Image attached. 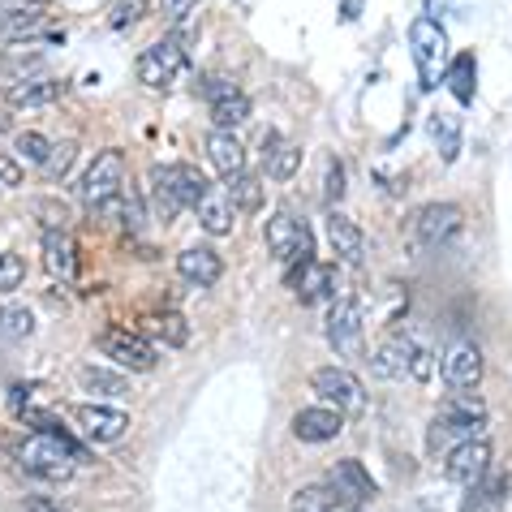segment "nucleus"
Returning a JSON list of instances; mask_svg holds the SVG:
<instances>
[{"instance_id":"obj_1","label":"nucleus","mask_w":512,"mask_h":512,"mask_svg":"<svg viewBox=\"0 0 512 512\" xmlns=\"http://www.w3.org/2000/svg\"><path fill=\"white\" fill-rule=\"evenodd\" d=\"M82 461V452L61 431H35L18 444V465L39 482H69Z\"/></svg>"},{"instance_id":"obj_2","label":"nucleus","mask_w":512,"mask_h":512,"mask_svg":"<svg viewBox=\"0 0 512 512\" xmlns=\"http://www.w3.org/2000/svg\"><path fill=\"white\" fill-rule=\"evenodd\" d=\"M211 190V181L190 164H173V168H155L151 173V198L160 220H177L186 207H198V198Z\"/></svg>"},{"instance_id":"obj_3","label":"nucleus","mask_w":512,"mask_h":512,"mask_svg":"<svg viewBox=\"0 0 512 512\" xmlns=\"http://www.w3.org/2000/svg\"><path fill=\"white\" fill-rule=\"evenodd\" d=\"M409 44H414V65L426 91H435L439 78H448V35L435 18H418L409 26Z\"/></svg>"},{"instance_id":"obj_4","label":"nucleus","mask_w":512,"mask_h":512,"mask_svg":"<svg viewBox=\"0 0 512 512\" xmlns=\"http://www.w3.org/2000/svg\"><path fill=\"white\" fill-rule=\"evenodd\" d=\"M267 250H272V259L289 263V267H302L315 259V237H310V229L297 216H289V211H276L272 220H267Z\"/></svg>"},{"instance_id":"obj_5","label":"nucleus","mask_w":512,"mask_h":512,"mask_svg":"<svg viewBox=\"0 0 512 512\" xmlns=\"http://www.w3.org/2000/svg\"><path fill=\"white\" fill-rule=\"evenodd\" d=\"M327 345H332L340 358H362L366 340H362V306L353 293H336L332 310H327Z\"/></svg>"},{"instance_id":"obj_6","label":"nucleus","mask_w":512,"mask_h":512,"mask_svg":"<svg viewBox=\"0 0 512 512\" xmlns=\"http://www.w3.org/2000/svg\"><path fill=\"white\" fill-rule=\"evenodd\" d=\"M181 69H186V44H181L177 35L155 39V44L138 56V82L151 91H168Z\"/></svg>"},{"instance_id":"obj_7","label":"nucleus","mask_w":512,"mask_h":512,"mask_svg":"<svg viewBox=\"0 0 512 512\" xmlns=\"http://www.w3.org/2000/svg\"><path fill=\"white\" fill-rule=\"evenodd\" d=\"M121 181H125V155L117 147H108V151H99L91 160V168L82 173L78 194H82V203L95 211V207H104L121 194Z\"/></svg>"},{"instance_id":"obj_8","label":"nucleus","mask_w":512,"mask_h":512,"mask_svg":"<svg viewBox=\"0 0 512 512\" xmlns=\"http://www.w3.org/2000/svg\"><path fill=\"white\" fill-rule=\"evenodd\" d=\"M95 345L104 349L117 366H125V371H134V375H147V371H155V362H160L155 345L142 332H134V327H108Z\"/></svg>"},{"instance_id":"obj_9","label":"nucleus","mask_w":512,"mask_h":512,"mask_svg":"<svg viewBox=\"0 0 512 512\" xmlns=\"http://www.w3.org/2000/svg\"><path fill=\"white\" fill-rule=\"evenodd\" d=\"M310 388L332 409H340V414H362L366 409V388L349 366H323V371H315V379H310Z\"/></svg>"},{"instance_id":"obj_10","label":"nucleus","mask_w":512,"mask_h":512,"mask_svg":"<svg viewBox=\"0 0 512 512\" xmlns=\"http://www.w3.org/2000/svg\"><path fill=\"white\" fill-rule=\"evenodd\" d=\"M78 422V431L91 439V444H121L125 435H130V414L125 409H108V405H74L69 409Z\"/></svg>"},{"instance_id":"obj_11","label":"nucleus","mask_w":512,"mask_h":512,"mask_svg":"<svg viewBox=\"0 0 512 512\" xmlns=\"http://www.w3.org/2000/svg\"><path fill=\"white\" fill-rule=\"evenodd\" d=\"M461 207L457 203H426L414 211V220H409V229H414V241L422 246H444L448 237H457L461 229Z\"/></svg>"},{"instance_id":"obj_12","label":"nucleus","mask_w":512,"mask_h":512,"mask_svg":"<svg viewBox=\"0 0 512 512\" xmlns=\"http://www.w3.org/2000/svg\"><path fill=\"white\" fill-rule=\"evenodd\" d=\"M482 371H487L482 349L469 345V340H452V345L444 349V362H439V375H444V383H448V388H457V392L478 388Z\"/></svg>"},{"instance_id":"obj_13","label":"nucleus","mask_w":512,"mask_h":512,"mask_svg":"<svg viewBox=\"0 0 512 512\" xmlns=\"http://www.w3.org/2000/svg\"><path fill=\"white\" fill-rule=\"evenodd\" d=\"M414 358H418L414 340H409L405 332H392L388 340H379V345H375L371 371L379 379H409V375H414Z\"/></svg>"},{"instance_id":"obj_14","label":"nucleus","mask_w":512,"mask_h":512,"mask_svg":"<svg viewBox=\"0 0 512 512\" xmlns=\"http://www.w3.org/2000/svg\"><path fill=\"white\" fill-rule=\"evenodd\" d=\"M487 469H491V444L478 435V439H465V444H457L448 452L444 474H448V482H457V487H474Z\"/></svg>"},{"instance_id":"obj_15","label":"nucleus","mask_w":512,"mask_h":512,"mask_svg":"<svg viewBox=\"0 0 512 512\" xmlns=\"http://www.w3.org/2000/svg\"><path fill=\"white\" fill-rule=\"evenodd\" d=\"M345 431V414L332 405H306L293 414V435L302 439V444H327V439H336Z\"/></svg>"},{"instance_id":"obj_16","label":"nucleus","mask_w":512,"mask_h":512,"mask_svg":"<svg viewBox=\"0 0 512 512\" xmlns=\"http://www.w3.org/2000/svg\"><path fill=\"white\" fill-rule=\"evenodd\" d=\"M289 284H293V293H297V302L302 306H319V302H332L336 297V272L327 263H315V259L293 267Z\"/></svg>"},{"instance_id":"obj_17","label":"nucleus","mask_w":512,"mask_h":512,"mask_svg":"<svg viewBox=\"0 0 512 512\" xmlns=\"http://www.w3.org/2000/svg\"><path fill=\"white\" fill-rule=\"evenodd\" d=\"M482 422H469V418H457L448 414V409H439V414L431 418V431H426V448L435 452V457H448L457 444H465V439H478Z\"/></svg>"},{"instance_id":"obj_18","label":"nucleus","mask_w":512,"mask_h":512,"mask_svg":"<svg viewBox=\"0 0 512 512\" xmlns=\"http://www.w3.org/2000/svg\"><path fill=\"white\" fill-rule=\"evenodd\" d=\"M194 216H198V224H203V233H211V237H224V233H233L237 207H233L229 190H224V186H211L203 198H198Z\"/></svg>"},{"instance_id":"obj_19","label":"nucleus","mask_w":512,"mask_h":512,"mask_svg":"<svg viewBox=\"0 0 512 512\" xmlns=\"http://www.w3.org/2000/svg\"><path fill=\"white\" fill-rule=\"evenodd\" d=\"M504 495H508V474L504 469H487L474 487H465V504L461 512H504Z\"/></svg>"},{"instance_id":"obj_20","label":"nucleus","mask_w":512,"mask_h":512,"mask_svg":"<svg viewBox=\"0 0 512 512\" xmlns=\"http://www.w3.org/2000/svg\"><path fill=\"white\" fill-rule=\"evenodd\" d=\"M327 482H332V487L345 495L353 508L366 504V500H375V478L366 474L362 461H353V457H349V461H336V465H332V478H327Z\"/></svg>"},{"instance_id":"obj_21","label":"nucleus","mask_w":512,"mask_h":512,"mask_svg":"<svg viewBox=\"0 0 512 512\" xmlns=\"http://www.w3.org/2000/svg\"><path fill=\"white\" fill-rule=\"evenodd\" d=\"M289 512H353V504L332 487V482H306V487L293 491Z\"/></svg>"},{"instance_id":"obj_22","label":"nucleus","mask_w":512,"mask_h":512,"mask_svg":"<svg viewBox=\"0 0 512 512\" xmlns=\"http://www.w3.org/2000/svg\"><path fill=\"white\" fill-rule=\"evenodd\" d=\"M177 272H181V280L198 284V289H211V284H216V280L224 276V263H220V254H216V250L194 246V250H181Z\"/></svg>"},{"instance_id":"obj_23","label":"nucleus","mask_w":512,"mask_h":512,"mask_svg":"<svg viewBox=\"0 0 512 512\" xmlns=\"http://www.w3.org/2000/svg\"><path fill=\"white\" fill-rule=\"evenodd\" d=\"M44 267H48V276H56V280H74L78 246H74V237H69L65 229H48L44 233Z\"/></svg>"},{"instance_id":"obj_24","label":"nucleus","mask_w":512,"mask_h":512,"mask_svg":"<svg viewBox=\"0 0 512 512\" xmlns=\"http://www.w3.org/2000/svg\"><path fill=\"white\" fill-rule=\"evenodd\" d=\"M61 95H65V82H56V78H22L5 91L9 108H48Z\"/></svg>"},{"instance_id":"obj_25","label":"nucleus","mask_w":512,"mask_h":512,"mask_svg":"<svg viewBox=\"0 0 512 512\" xmlns=\"http://www.w3.org/2000/svg\"><path fill=\"white\" fill-rule=\"evenodd\" d=\"M207 160H211V168L229 181V177H237V173H246V147H241V138L237 134H224V130H216L207 138Z\"/></svg>"},{"instance_id":"obj_26","label":"nucleus","mask_w":512,"mask_h":512,"mask_svg":"<svg viewBox=\"0 0 512 512\" xmlns=\"http://www.w3.org/2000/svg\"><path fill=\"white\" fill-rule=\"evenodd\" d=\"M297 168H302V147L280 142V134H267L263 138V173L272 181H289Z\"/></svg>"},{"instance_id":"obj_27","label":"nucleus","mask_w":512,"mask_h":512,"mask_svg":"<svg viewBox=\"0 0 512 512\" xmlns=\"http://www.w3.org/2000/svg\"><path fill=\"white\" fill-rule=\"evenodd\" d=\"M327 241H332V250H336V259H345L358 267L362 263V233H358V224H353L349 216H340V211H332L327 216Z\"/></svg>"},{"instance_id":"obj_28","label":"nucleus","mask_w":512,"mask_h":512,"mask_svg":"<svg viewBox=\"0 0 512 512\" xmlns=\"http://www.w3.org/2000/svg\"><path fill=\"white\" fill-rule=\"evenodd\" d=\"M35 26H39V5H31V0H0V39L26 35Z\"/></svg>"},{"instance_id":"obj_29","label":"nucleus","mask_w":512,"mask_h":512,"mask_svg":"<svg viewBox=\"0 0 512 512\" xmlns=\"http://www.w3.org/2000/svg\"><path fill=\"white\" fill-rule=\"evenodd\" d=\"M78 383L91 396H130V379L117 375V371H108V366H82Z\"/></svg>"},{"instance_id":"obj_30","label":"nucleus","mask_w":512,"mask_h":512,"mask_svg":"<svg viewBox=\"0 0 512 512\" xmlns=\"http://www.w3.org/2000/svg\"><path fill=\"white\" fill-rule=\"evenodd\" d=\"M211 121H216V130H224V134H237L241 125L250 121V99L246 95H229V99H216L211 104Z\"/></svg>"},{"instance_id":"obj_31","label":"nucleus","mask_w":512,"mask_h":512,"mask_svg":"<svg viewBox=\"0 0 512 512\" xmlns=\"http://www.w3.org/2000/svg\"><path fill=\"white\" fill-rule=\"evenodd\" d=\"M224 190H229L237 211H259L263 207V186H259V177H250V173L229 177V181H224Z\"/></svg>"},{"instance_id":"obj_32","label":"nucleus","mask_w":512,"mask_h":512,"mask_svg":"<svg viewBox=\"0 0 512 512\" xmlns=\"http://www.w3.org/2000/svg\"><path fill=\"white\" fill-rule=\"evenodd\" d=\"M74 164H78V142L74 138H65V142H56L52 155H48V164L39 168L48 181H65L69 173H74Z\"/></svg>"},{"instance_id":"obj_33","label":"nucleus","mask_w":512,"mask_h":512,"mask_svg":"<svg viewBox=\"0 0 512 512\" xmlns=\"http://www.w3.org/2000/svg\"><path fill=\"white\" fill-rule=\"evenodd\" d=\"M13 155H18L22 164H35V168H44L48 164V155H52V142L44 134H35V130H26L13 138Z\"/></svg>"},{"instance_id":"obj_34","label":"nucleus","mask_w":512,"mask_h":512,"mask_svg":"<svg viewBox=\"0 0 512 512\" xmlns=\"http://www.w3.org/2000/svg\"><path fill=\"white\" fill-rule=\"evenodd\" d=\"M431 138L444 160H457V142H461V121L457 117H431Z\"/></svg>"},{"instance_id":"obj_35","label":"nucleus","mask_w":512,"mask_h":512,"mask_svg":"<svg viewBox=\"0 0 512 512\" xmlns=\"http://www.w3.org/2000/svg\"><path fill=\"white\" fill-rule=\"evenodd\" d=\"M35 332V315L26 306H0V336L9 340H22Z\"/></svg>"},{"instance_id":"obj_36","label":"nucleus","mask_w":512,"mask_h":512,"mask_svg":"<svg viewBox=\"0 0 512 512\" xmlns=\"http://www.w3.org/2000/svg\"><path fill=\"white\" fill-rule=\"evenodd\" d=\"M448 82H452V91H457L461 104H469L474 99V56H457V61L448 65Z\"/></svg>"},{"instance_id":"obj_37","label":"nucleus","mask_w":512,"mask_h":512,"mask_svg":"<svg viewBox=\"0 0 512 512\" xmlns=\"http://www.w3.org/2000/svg\"><path fill=\"white\" fill-rule=\"evenodd\" d=\"M22 280H26L22 254H0V293H13Z\"/></svg>"},{"instance_id":"obj_38","label":"nucleus","mask_w":512,"mask_h":512,"mask_svg":"<svg viewBox=\"0 0 512 512\" xmlns=\"http://www.w3.org/2000/svg\"><path fill=\"white\" fill-rule=\"evenodd\" d=\"M345 181H349L345 164L332 155V160H327V173H323V198H327V203H340V198H345Z\"/></svg>"},{"instance_id":"obj_39","label":"nucleus","mask_w":512,"mask_h":512,"mask_svg":"<svg viewBox=\"0 0 512 512\" xmlns=\"http://www.w3.org/2000/svg\"><path fill=\"white\" fill-rule=\"evenodd\" d=\"M142 13H147V0H121V5H112L108 22H112V31H125V26H134Z\"/></svg>"},{"instance_id":"obj_40","label":"nucleus","mask_w":512,"mask_h":512,"mask_svg":"<svg viewBox=\"0 0 512 512\" xmlns=\"http://www.w3.org/2000/svg\"><path fill=\"white\" fill-rule=\"evenodd\" d=\"M448 409V414H457V418H469V422H482V418H487V405H482V396H452V401L444 405Z\"/></svg>"},{"instance_id":"obj_41","label":"nucleus","mask_w":512,"mask_h":512,"mask_svg":"<svg viewBox=\"0 0 512 512\" xmlns=\"http://www.w3.org/2000/svg\"><path fill=\"white\" fill-rule=\"evenodd\" d=\"M155 336L168 340V345H186V340H190L186 319H181V315H160V319H155Z\"/></svg>"},{"instance_id":"obj_42","label":"nucleus","mask_w":512,"mask_h":512,"mask_svg":"<svg viewBox=\"0 0 512 512\" xmlns=\"http://www.w3.org/2000/svg\"><path fill=\"white\" fill-rule=\"evenodd\" d=\"M203 95L216 104V99H229V95H237V82L233 78H224V74H216V78H207L203 82Z\"/></svg>"},{"instance_id":"obj_43","label":"nucleus","mask_w":512,"mask_h":512,"mask_svg":"<svg viewBox=\"0 0 512 512\" xmlns=\"http://www.w3.org/2000/svg\"><path fill=\"white\" fill-rule=\"evenodd\" d=\"M194 5H198V0H160V9H164L168 22H186Z\"/></svg>"},{"instance_id":"obj_44","label":"nucleus","mask_w":512,"mask_h":512,"mask_svg":"<svg viewBox=\"0 0 512 512\" xmlns=\"http://www.w3.org/2000/svg\"><path fill=\"white\" fill-rule=\"evenodd\" d=\"M18 512H61V508H56V504H48L44 495H26V500H22V508H18Z\"/></svg>"},{"instance_id":"obj_45","label":"nucleus","mask_w":512,"mask_h":512,"mask_svg":"<svg viewBox=\"0 0 512 512\" xmlns=\"http://www.w3.org/2000/svg\"><path fill=\"white\" fill-rule=\"evenodd\" d=\"M39 216L48 220V229H61V224H65V211L52 207V203H39Z\"/></svg>"},{"instance_id":"obj_46","label":"nucleus","mask_w":512,"mask_h":512,"mask_svg":"<svg viewBox=\"0 0 512 512\" xmlns=\"http://www.w3.org/2000/svg\"><path fill=\"white\" fill-rule=\"evenodd\" d=\"M0 181H5V186H18V181H22L18 164H13V160H0Z\"/></svg>"},{"instance_id":"obj_47","label":"nucleus","mask_w":512,"mask_h":512,"mask_svg":"<svg viewBox=\"0 0 512 512\" xmlns=\"http://www.w3.org/2000/svg\"><path fill=\"white\" fill-rule=\"evenodd\" d=\"M358 13H362V0H340V18L345 22H353Z\"/></svg>"},{"instance_id":"obj_48","label":"nucleus","mask_w":512,"mask_h":512,"mask_svg":"<svg viewBox=\"0 0 512 512\" xmlns=\"http://www.w3.org/2000/svg\"><path fill=\"white\" fill-rule=\"evenodd\" d=\"M9 130V112H0V134H5Z\"/></svg>"}]
</instances>
